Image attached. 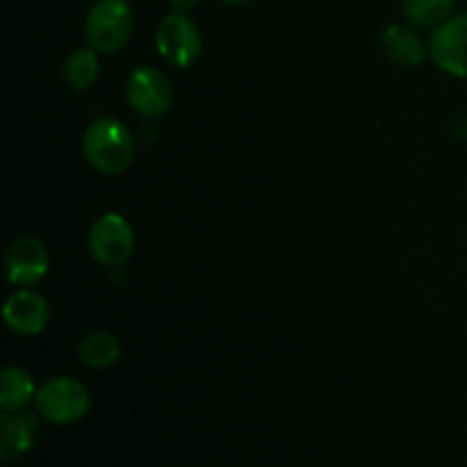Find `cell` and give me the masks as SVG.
<instances>
[{
	"instance_id": "cell-1",
	"label": "cell",
	"mask_w": 467,
	"mask_h": 467,
	"mask_svg": "<svg viewBox=\"0 0 467 467\" xmlns=\"http://www.w3.org/2000/svg\"><path fill=\"white\" fill-rule=\"evenodd\" d=\"M82 153L87 164L105 176H119L135 158L132 132L114 117H100L89 123L82 135Z\"/></svg>"
},
{
	"instance_id": "cell-2",
	"label": "cell",
	"mask_w": 467,
	"mask_h": 467,
	"mask_svg": "<svg viewBox=\"0 0 467 467\" xmlns=\"http://www.w3.org/2000/svg\"><path fill=\"white\" fill-rule=\"evenodd\" d=\"M135 16L128 0H96L85 18V36L96 53H119L130 41Z\"/></svg>"
},
{
	"instance_id": "cell-3",
	"label": "cell",
	"mask_w": 467,
	"mask_h": 467,
	"mask_svg": "<svg viewBox=\"0 0 467 467\" xmlns=\"http://www.w3.org/2000/svg\"><path fill=\"white\" fill-rule=\"evenodd\" d=\"M36 413L46 422L71 424L89 413L91 395L71 377H53L36 388Z\"/></svg>"
},
{
	"instance_id": "cell-4",
	"label": "cell",
	"mask_w": 467,
	"mask_h": 467,
	"mask_svg": "<svg viewBox=\"0 0 467 467\" xmlns=\"http://www.w3.org/2000/svg\"><path fill=\"white\" fill-rule=\"evenodd\" d=\"M89 254L94 255L96 263L103 267H121L130 260L135 251V233L128 219H123L119 213H105L103 217L96 219L89 228L87 237Z\"/></svg>"
},
{
	"instance_id": "cell-5",
	"label": "cell",
	"mask_w": 467,
	"mask_h": 467,
	"mask_svg": "<svg viewBox=\"0 0 467 467\" xmlns=\"http://www.w3.org/2000/svg\"><path fill=\"white\" fill-rule=\"evenodd\" d=\"M155 48L160 57L167 59L171 67L187 68L199 59L203 50V39L187 14L171 12L160 21L158 32H155Z\"/></svg>"
},
{
	"instance_id": "cell-6",
	"label": "cell",
	"mask_w": 467,
	"mask_h": 467,
	"mask_svg": "<svg viewBox=\"0 0 467 467\" xmlns=\"http://www.w3.org/2000/svg\"><path fill=\"white\" fill-rule=\"evenodd\" d=\"M126 96L135 114L149 121L164 117L173 105L171 80L155 67H137L126 82Z\"/></svg>"
},
{
	"instance_id": "cell-7",
	"label": "cell",
	"mask_w": 467,
	"mask_h": 467,
	"mask_svg": "<svg viewBox=\"0 0 467 467\" xmlns=\"http://www.w3.org/2000/svg\"><path fill=\"white\" fill-rule=\"evenodd\" d=\"M429 57L450 76L467 80V12L454 14L431 32Z\"/></svg>"
},
{
	"instance_id": "cell-8",
	"label": "cell",
	"mask_w": 467,
	"mask_h": 467,
	"mask_svg": "<svg viewBox=\"0 0 467 467\" xmlns=\"http://www.w3.org/2000/svg\"><path fill=\"white\" fill-rule=\"evenodd\" d=\"M48 272V251L35 235H18L5 251V274L16 287H32Z\"/></svg>"
},
{
	"instance_id": "cell-9",
	"label": "cell",
	"mask_w": 467,
	"mask_h": 467,
	"mask_svg": "<svg viewBox=\"0 0 467 467\" xmlns=\"http://www.w3.org/2000/svg\"><path fill=\"white\" fill-rule=\"evenodd\" d=\"M3 319L9 331L16 336H36L48 324L50 306L39 292L23 287L7 296L3 306Z\"/></svg>"
},
{
	"instance_id": "cell-10",
	"label": "cell",
	"mask_w": 467,
	"mask_h": 467,
	"mask_svg": "<svg viewBox=\"0 0 467 467\" xmlns=\"http://www.w3.org/2000/svg\"><path fill=\"white\" fill-rule=\"evenodd\" d=\"M39 420L26 410H3L0 415V461L5 465L23 459L35 445Z\"/></svg>"
},
{
	"instance_id": "cell-11",
	"label": "cell",
	"mask_w": 467,
	"mask_h": 467,
	"mask_svg": "<svg viewBox=\"0 0 467 467\" xmlns=\"http://www.w3.org/2000/svg\"><path fill=\"white\" fill-rule=\"evenodd\" d=\"M381 48L383 55L400 67H420L429 55V46L424 44L420 32L401 23H392L383 30Z\"/></svg>"
},
{
	"instance_id": "cell-12",
	"label": "cell",
	"mask_w": 467,
	"mask_h": 467,
	"mask_svg": "<svg viewBox=\"0 0 467 467\" xmlns=\"http://www.w3.org/2000/svg\"><path fill=\"white\" fill-rule=\"evenodd\" d=\"M36 386L30 372L23 368H5L0 372V409L23 410L30 401H35Z\"/></svg>"
},
{
	"instance_id": "cell-13",
	"label": "cell",
	"mask_w": 467,
	"mask_h": 467,
	"mask_svg": "<svg viewBox=\"0 0 467 467\" xmlns=\"http://www.w3.org/2000/svg\"><path fill=\"white\" fill-rule=\"evenodd\" d=\"M121 354L119 340L108 331H91L78 345V356H80L82 365L91 369H105L114 365Z\"/></svg>"
},
{
	"instance_id": "cell-14",
	"label": "cell",
	"mask_w": 467,
	"mask_h": 467,
	"mask_svg": "<svg viewBox=\"0 0 467 467\" xmlns=\"http://www.w3.org/2000/svg\"><path fill=\"white\" fill-rule=\"evenodd\" d=\"M100 64L94 48H78L64 59L62 76L71 91H87L99 80Z\"/></svg>"
},
{
	"instance_id": "cell-15",
	"label": "cell",
	"mask_w": 467,
	"mask_h": 467,
	"mask_svg": "<svg viewBox=\"0 0 467 467\" xmlns=\"http://www.w3.org/2000/svg\"><path fill=\"white\" fill-rule=\"evenodd\" d=\"M456 0H404V16L413 27L436 30L454 16Z\"/></svg>"
},
{
	"instance_id": "cell-16",
	"label": "cell",
	"mask_w": 467,
	"mask_h": 467,
	"mask_svg": "<svg viewBox=\"0 0 467 467\" xmlns=\"http://www.w3.org/2000/svg\"><path fill=\"white\" fill-rule=\"evenodd\" d=\"M196 5H199V0H171L173 12H181V14H190Z\"/></svg>"
},
{
	"instance_id": "cell-17",
	"label": "cell",
	"mask_w": 467,
	"mask_h": 467,
	"mask_svg": "<svg viewBox=\"0 0 467 467\" xmlns=\"http://www.w3.org/2000/svg\"><path fill=\"white\" fill-rule=\"evenodd\" d=\"M226 5H231V7H242V5L251 3V0H223Z\"/></svg>"
}]
</instances>
